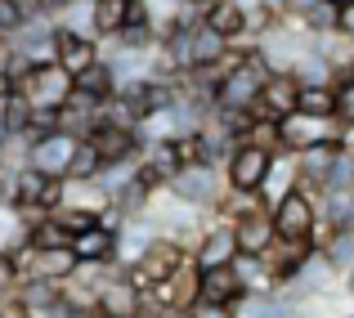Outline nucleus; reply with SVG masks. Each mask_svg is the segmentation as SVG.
<instances>
[{"mask_svg":"<svg viewBox=\"0 0 354 318\" xmlns=\"http://www.w3.org/2000/svg\"><path fill=\"white\" fill-rule=\"evenodd\" d=\"M234 274H238V283H242V292H247V296H269V292H278L260 256H238V260H234Z\"/></svg>","mask_w":354,"mask_h":318,"instance_id":"nucleus-25","label":"nucleus"},{"mask_svg":"<svg viewBox=\"0 0 354 318\" xmlns=\"http://www.w3.org/2000/svg\"><path fill=\"white\" fill-rule=\"evenodd\" d=\"M269 220H274V238L278 242H314V229H319V202L310 193L292 189L287 198H278L269 207Z\"/></svg>","mask_w":354,"mask_h":318,"instance_id":"nucleus-3","label":"nucleus"},{"mask_svg":"<svg viewBox=\"0 0 354 318\" xmlns=\"http://www.w3.org/2000/svg\"><path fill=\"white\" fill-rule=\"evenodd\" d=\"M23 18H18V9L14 5H9V0H0V36H5V41H14V36L18 32H23Z\"/></svg>","mask_w":354,"mask_h":318,"instance_id":"nucleus-34","label":"nucleus"},{"mask_svg":"<svg viewBox=\"0 0 354 318\" xmlns=\"http://www.w3.org/2000/svg\"><path fill=\"white\" fill-rule=\"evenodd\" d=\"M202 23H207L211 32H220L229 45L247 41V9H242L238 0H207V5H202Z\"/></svg>","mask_w":354,"mask_h":318,"instance_id":"nucleus-17","label":"nucleus"},{"mask_svg":"<svg viewBox=\"0 0 354 318\" xmlns=\"http://www.w3.org/2000/svg\"><path fill=\"white\" fill-rule=\"evenodd\" d=\"M225 50H229V41H225L220 32H211L207 23H193V32H189V59H193V72L216 68V63L225 59Z\"/></svg>","mask_w":354,"mask_h":318,"instance_id":"nucleus-21","label":"nucleus"},{"mask_svg":"<svg viewBox=\"0 0 354 318\" xmlns=\"http://www.w3.org/2000/svg\"><path fill=\"white\" fill-rule=\"evenodd\" d=\"M77 144H81V139H72V135H63V130H54V135H45V139H36V144H27V166H32V171H41V175H54V180H63V175H68L72 153H77Z\"/></svg>","mask_w":354,"mask_h":318,"instance_id":"nucleus-15","label":"nucleus"},{"mask_svg":"<svg viewBox=\"0 0 354 318\" xmlns=\"http://www.w3.org/2000/svg\"><path fill=\"white\" fill-rule=\"evenodd\" d=\"M144 310H148V296L121 269L95 292V314H104V318H139Z\"/></svg>","mask_w":354,"mask_h":318,"instance_id":"nucleus-10","label":"nucleus"},{"mask_svg":"<svg viewBox=\"0 0 354 318\" xmlns=\"http://www.w3.org/2000/svg\"><path fill=\"white\" fill-rule=\"evenodd\" d=\"M0 256H5V247H0Z\"/></svg>","mask_w":354,"mask_h":318,"instance_id":"nucleus-43","label":"nucleus"},{"mask_svg":"<svg viewBox=\"0 0 354 318\" xmlns=\"http://www.w3.org/2000/svg\"><path fill=\"white\" fill-rule=\"evenodd\" d=\"M319 256L328 260L337 274H346L354 265V229H328V238L319 242Z\"/></svg>","mask_w":354,"mask_h":318,"instance_id":"nucleus-26","label":"nucleus"},{"mask_svg":"<svg viewBox=\"0 0 354 318\" xmlns=\"http://www.w3.org/2000/svg\"><path fill=\"white\" fill-rule=\"evenodd\" d=\"M166 193L189 211H216L220 198L229 193V184H225V171H220V166L198 162V166H184V171L166 184Z\"/></svg>","mask_w":354,"mask_h":318,"instance_id":"nucleus-1","label":"nucleus"},{"mask_svg":"<svg viewBox=\"0 0 354 318\" xmlns=\"http://www.w3.org/2000/svg\"><path fill=\"white\" fill-rule=\"evenodd\" d=\"M126 23H130V0H95L90 5V36L99 45L117 41L126 32Z\"/></svg>","mask_w":354,"mask_h":318,"instance_id":"nucleus-19","label":"nucleus"},{"mask_svg":"<svg viewBox=\"0 0 354 318\" xmlns=\"http://www.w3.org/2000/svg\"><path fill=\"white\" fill-rule=\"evenodd\" d=\"M184 260H189V251H184L180 242H175V238H166V233H153V242L144 247V256H139L135 265H126L121 274H126L130 283H135L139 292L148 296L157 283H166V278H171L175 269L184 265Z\"/></svg>","mask_w":354,"mask_h":318,"instance_id":"nucleus-2","label":"nucleus"},{"mask_svg":"<svg viewBox=\"0 0 354 318\" xmlns=\"http://www.w3.org/2000/svg\"><path fill=\"white\" fill-rule=\"evenodd\" d=\"M328 5H337V9H341V5H350V0H328Z\"/></svg>","mask_w":354,"mask_h":318,"instance_id":"nucleus-41","label":"nucleus"},{"mask_svg":"<svg viewBox=\"0 0 354 318\" xmlns=\"http://www.w3.org/2000/svg\"><path fill=\"white\" fill-rule=\"evenodd\" d=\"M198 283H202V269L193 265V256H189L166 283H157L153 292H148V305L162 310V314H193L198 310Z\"/></svg>","mask_w":354,"mask_h":318,"instance_id":"nucleus-6","label":"nucleus"},{"mask_svg":"<svg viewBox=\"0 0 354 318\" xmlns=\"http://www.w3.org/2000/svg\"><path fill=\"white\" fill-rule=\"evenodd\" d=\"M278 157H283V153H278ZM269 166H274V153H265V148H256V144H238L220 171H225L229 193H260Z\"/></svg>","mask_w":354,"mask_h":318,"instance_id":"nucleus-7","label":"nucleus"},{"mask_svg":"<svg viewBox=\"0 0 354 318\" xmlns=\"http://www.w3.org/2000/svg\"><path fill=\"white\" fill-rule=\"evenodd\" d=\"M104 59V45L95 41L90 32H68V27H54V63H59L68 77L86 72L90 63Z\"/></svg>","mask_w":354,"mask_h":318,"instance_id":"nucleus-11","label":"nucleus"},{"mask_svg":"<svg viewBox=\"0 0 354 318\" xmlns=\"http://www.w3.org/2000/svg\"><path fill=\"white\" fill-rule=\"evenodd\" d=\"M234 242H238V256H265L274 247V220L269 211H251V215H238L234 220Z\"/></svg>","mask_w":354,"mask_h":318,"instance_id":"nucleus-18","label":"nucleus"},{"mask_svg":"<svg viewBox=\"0 0 354 318\" xmlns=\"http://www.w3.org/2000/svg\"><path fill=\"white\" fill-rule=\"evenodd\" d=\"M18 292V274L14 269H9V260L0 256V301H9V296Z\"/></svg>","mask_w":354,"mask_h":318,"instance_id":"nucleus-36","label":"nucleus"},{"mask_svg":"<svg viewBox=\"0 0 354 318\" xmlns=\"http://www.w3.org/2000/svg\"><path fill=\"white\" fill-rule=\"evenodd\" d=\"M247 301V292H242L234 265L229 269H202V283H198V310H229L238 314V305Z\"/></svg>","mask_w":354,"mask_h":318,"instance_id":"nucleus-12","label":"nucleus"},{"mask_svg":"<svg viewBox=\"0 0 354 318\" xmlns=\"http://www.w3.org/2000/svg\"><path fill=\"white\" fill-rule=\"evenodd\" d=\"M332 95H337V112H332V121H337L341 130H354V81H341V86H332Z\"/></svg>","mask_w":354,"mask_h":318,"instance_id":"nucleus-33","label":"nucleus"},{"mask_svg":"<svg viewBox=\"0 0 354 318\" xmlns=\"http://www.w3.org/2000/svg\"><path fill=\"white\" fill-rule=\"evenodd\" d=\"M296 95H301V86H296L292 72H269L265 86H260L256 108H251V117H265V121L292 117V112H296Z\"/></svg>","mask_w":354,"mask_h":318,"instance_id":"nucleus-14","label":"nucleus"},{"mask_svg":"<svg viewBox=\"0 0 354 318\" xmlns=\"http://www.w3.org/2000/svg\"><path fill=\"white\" fill-rule=\"evenodd\" d=\"M90 318H104V314H90Z\"/></svg>","mask_w":354,"mask_h":318,"instance_id":"nucleus-42","label":"nucleus"},{"mask_svg":"<svg viewBox=\"0 0 354 318\" xmlns=\"http://www.w3.org/2000/svg\"><path fill=\"white\" fill-rule=\"evenodd\" d=\"M265 5H269V9H283V5H287V0H265Z\"/></svg>","mask_w":354,"mask_h":318,"instance_id":"nucleus-40","label":"nucleus"},{"mask_svg":"<svg viewBox=\"0 0 354 318\" xmlns=\"http://www.w3.org/2000/svg\"><path fill=\"white\" fill-rule=\"evenodd\" d=\"M296 23L305 27L310 36H328V32H337V5H328V0H319V5L310 9V14H301Z\"/></svg>","mask_w":354,"mask_h":318,"instance_id":"nucleus-31","label":"nucleus"},{"mask_svg":"<svg viewBox=\"0 0 354 318\" xmlns=\"http://www.w3.org/2000/svg\"><path fill=\"white\" fill-rule=\"evenodd\" d=\"M18 95H23V104L32 112H59L68 104V95H72V77L59 68V63H45V68L27 72V81L18 86Z\"/></svg>","mask_w":354,"mask_h":318,"instance_id":"nucleus-5","label":"nucleus"},{"mask_svg":"<svg viewBox=\"0 0 354 318\" xmlns=\"http://www.w3.org/2000/svg\"><path fill=\"white\" fill-rule=\"evenodd\" d=\"M337 36H346V41L354 45V0L337 9Z\"/></svg>","mask_w":354,"mask_h":318,"instance_id":"nucleus-35","label":"nucleus"},{"mask_svg":"<svg viewBox=\"0 0 354 318\" xmlns=\"http://www.w3.org/2000/svg\"><path fill=\"white\" fill-rule=\"evenodd\" d=\"M50 220H54V224H63V233H68V238H77V233L95 229L99 215H95V211H81V207H54V211H50Z\"/></svg>","mask_w":354,"mask_h":318,"instance_id":"nucleus-30","label":"nucleus"},{"mask_svg":"<svg viewBox=\"0 0 354 318\" xmlns=\"http://www.w3.org/2000/svg\"><path fill=\"white\" fill-rule=\"evenodd\" d=\"M346 318H354V314H346Z\"/></svg>","mask_w":354,"mask_h":318,"instance_id":"nucleus-44","label":"nucleus"},{"mask_svg":"<svg viewBox=\"0 0 354 318\" xmlns=\"http://www.w3.org/2000/svg\"><path fill=\"white\" fill-rule=\"evenodd\" d=\"M77 274V251L72 247H45L36 251V265H32V278H41V283H68V278Z\"/></svg>","mask_w":354,"mask_h":318,"instance_id":"nucleus-22","label":"nucleus"},{"mask_svg":"<svg viewBox=\"0 0 354 318\" xmlns=\"http://www.w3.org/2000/svg\"><path fill=\"white\" fill-rule=\"evenodd\" d=\"M68 247L77 251V265H117V233L99 229V224L86 229V233H77Z\"/></svg>","mask_w":354,"mask_h":318,"instance_id":"nucleus-20","label":"nucleus"},{"mask_svg":"<svg viewBox=\"0 0 354 318\" xmlns=\"http://www.w3.org/2000/svg\"><path fill=\"white\" fill-rule=\"evenodd\" d=\"M346 292H350V296H354V265H350V269H346Z\"/></svg>","mask_w":354,"mask_h":318,"instance_id":"nucleus-38","label":"nucleus"},{"mask_svg":"<svg viewBox=\"0 0 354 318\" xmlns=\"http://www.w3.org/2000/svg\"><path fill=\"white\" fill-rule=\"evenodd\" d=\"M296 112L319 117V121H332V112H337V95H332V86H301V95H296Z\"/></svg>","mask_w":354,"mask_h":318,"instance_id":"nucleus-27","label":"nucleus"},{"mask_svg":"<svg viewBox=\"0 0 354 318\" xmlns=\"http://www.w3.org/2000/svg\"><path fill=\"white\" fill-rule=\"evenodd\" d=\"M9 5L18 9V18H23V23H36V18H45V14H41V0H9Z\"/></svg>","mask_w":354,"mask_h":318,"instance_id":"nucleus-37","label":"nucleus"},{"mask_svg":"<svg viewBox=\"0 0 354 318\" xmlns=\"http://www.w3.org/2000/svg\"><path fill=\"white\" fill-rule=\"evenodd\" d=\"M86 144L104 157V166H121V162H139V157H144L139 130L135 126H117V121L99 117V112H95V126H90Z\"/></svg>","mask_w":354,"mask_h":318,"instance_id":"nucleus-4","label":"nucleus"},{"mask_svg":"<svg viewBox=\"0 0 354 318\" xmlns=\"http://www.w3.org/2000/svg\"><path fill=\"white\" fill-rule=\"evenodd\" d=\"M328 139H346V130L337 121H319V117H305V112H292V117L278 121V144H283L287 157L305 153L314 144H328Z\"/></svg>","mask_w":354,"mask_h":318,"instance_id":"nucleus-9","label":"nucleus"},{"mask_svg":"<svg viewBox=\"0 0 354 318\" xmlns=\"http://www.w3.org/2000/svg\"><path fill=\"white\" fill-rule=\"evenodd\" d=\"M72 90L86 95V99H95V104H108V99L117 95V77H113V68H108V59L90 63L86 72H77V77H72Z\"/></svg>","mask_w":354,"mask_h":318,"instance_id":"nucleus-23","label":"nucleus"},{"mask_svg":"<svg viewBox=\"0 0 354 318\" xmlns=\"http://www.w3.org/2000/svg\"><path fill=\"white\" fill-rule=\"evenodd\" d=\"M23 238H27V242H32V247H36V251H45V247H68V242H72V238H68V233H63V224H54V220H50V215H45V220H41V224H32V229H27V233H23Z\"/></svg>","mask_w":354,"mask_h":318,"instance_id":"nucleus-32","label":"nucleus"},{"mask_svg":"<svg viewBox=\"0 0 354 318\" xmlns=\"http://www.w3.org/2000/svg\"><path fill=\"white\" fill-rule=\"evenodd\" d=\"M323 189H337V193H354V144L337 148V157H332V171H328V184Z\"/></svg>","mask_w":354,"mask_h":318,"instance_id":"nucleus-29","label":"nucleus"},{"mask_svg":"<svg viewBox=\"0 0 354 318\" xmlns=\"http://www.w3.org/2000/svg\"><path fill=\"white\" fill-rule=\"evenodd\" d=\"M157 314H162V310H157ZM162 318H198V314H162Z\"/></svg>","mask_w":354,"mask_h":318,"instance_id":"nucleus-39","label":"nucleus"},{"mask_svg":"<svg viewBox=\"0 0 354 318\" xmlns=\"http://www.w3.org/2000/svg\"><path fill=\"white\" fill-rule=\"evenodd\" d=\"M310 256H314V242H274L260 260H265L274 287H292L301 278V269L310 265Z\"/></svg>","mask_w":354,"mask_h":318,"instance_id":"nucleus-16","label":"nucleus"},{"mask_svg":"<svg viewBox=\"0 0 354 318\" xmlns=\"http://www.w3.org/2000/svg\"><path fill=\"white\" fill-rule=\"evenodd\" d=\"M189 256H193V265H198V269H229V265L238 260L234 224H225V220H211V224H207V233L198 238V247H193Z\"/></svg>","mask_w":354,"mask_h":318,"instance_id":"nucleus-13","label":"nucleus"},{"mask_svg":"<svg viewBox=\"0 0 354 318\" xmlns=\"http://www.w3.org/2000/svg\"><path fill=\"white\" fill-rule=\"evenodd\" d=\"M99 171H104V157H99L95 148L81 139L77 153H72V162H68V175H63V180H72V184H90V180H99Z\"/></svg>","mask_w":354,"mask_h":318,"instance_id":"nucleus-28","label":"nucleus"},{"mask_svg":"<svg viewBox=\"0 0 354 318\" xmlns=\"http://www.w3.org/2000/svg\"><path fill=\"white\" fill-rule=\"evenodd\" d=\"M292 189H296V162L283 153V157H274V166H269L265 184H260V202H265V207H274V202L287 198Z\"/></svg>","mask_w":354,"mask_h":318,"instance_id":"nucleus-24","label":"nucleus"},{"mask_svg":"<svg viewBox=\"0 0 354 318\" xmlns=\"http://www.w3.org/2000/svg\"><path fill=\"white\" fill-rule=\"evenodd\" d=\"M63 202V180L54 175H41L32 166L14 171V198H9V211H54Z\"/></svg>","mask_w":354,"mask_h":318,"instance_id":"nucleus-8","label":"nucleus"}]
</instances>
